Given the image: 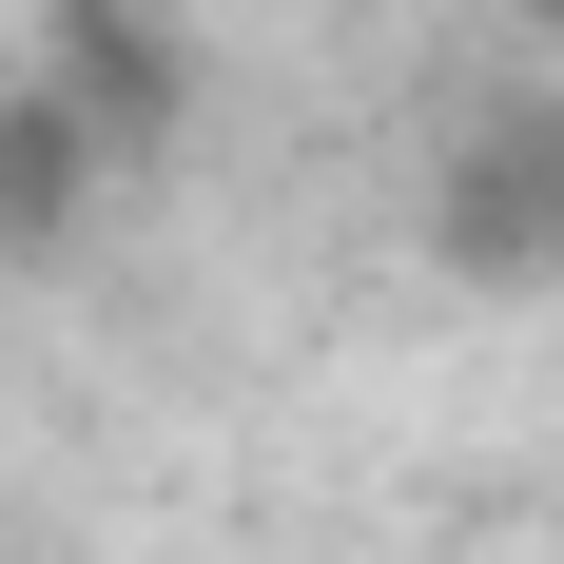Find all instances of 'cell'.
I'll return each mask as SVG.
<instances>
[{
	"label": "cell",
	"mask_w": 564,
	"mask_h": 564,
	"mask_svg": "<svg viewBox=\"0 0 564 564\" xmlns=\"http://www.w3.org/2000/svg\"><path fill=\"white\" fill-rule=\"evenodd\" d=\"M448 253H467V273H564V98H525V117H487V137H467Z\"/></svg>",
	"instance_id": "1"
},
{
	"label": "cell",
	"mask_w": 564,
	"mask_h": 564,
	"mask_svg": "<svg viewBox=\"0 0 564 564\" xmlns=\"http://www.w3.org/2000/svg\"><path fill=\"white\" fill-rule=\"evenodd\" d=\"M545 20H564V0H545Z\"/></svg>",
	"instance_id": "2"
}]
</instances>
